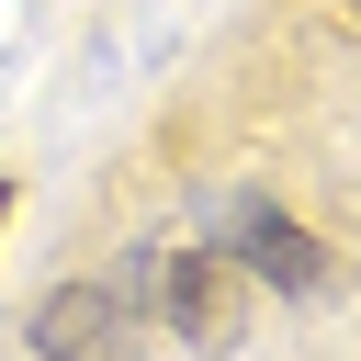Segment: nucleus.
Returning a JSON list of instances; mask_svg holds the SVG:
<instances>
[{
	"label": "nucleus",
	"mask_w": 361,
	"mask_h": 361,
	"mask_svg": "<svg viewBox=\"0 0 361 361\" xmlns=\"http://www.w3.org/2000/svg\"><path fill=\"white\" fill-rule=\"evenodd\" d=\"M34 350H45V361H135V350H147V271H124V282H68V293L34 316Z\"/></svg>",
	"instance_id": "obj_1"
},
{
	"label": "nucleus",
	"mask_w": 361,
	"mask_h": 361,
	"mask_svg": "<svg viewBox=\"0 0 361 361\" xmlns=\"http://www.w3.org/2000/svg\"><path fill=\"white\" fill-rule=\"evenodd\" d=\"M147 305L169 316V338H192V350H237V259H226V248H180V259H158V271H147Z\"/></svg>",
	"instance_id": "obj_2"
},
{
	"label": "nucleus",
	"mask_w": 361,
	"mask_h": 361,
	"mask_svg": "<svg viewBox=\"0 0 361 361\" xmlns=\"http://www.w3.org/2000/svg\"><path fill=\"white\" fill-rule=\"evenodd\" d=\"M214 248H237L248 282H282V293H316V271H327V248H316L282 203H259V192H237V203L214 214Z\"/></svg>",
	"instance_id": "obj_3"
},
{
	"label": "nucleus",
	"mask_w": 361,
	"mask_h": 361,
	"mask_svg": "<svg viewBox=\"0 0 361 361\" xmlns=\"http://www.w3.org/2000/svg\"><path fill=\"white\" fill-rule=\"evenodd\" d=\"M0 214H11V180H0Z\"/></svg>",
	"instance_id": "obj_4"
}]
</instances>
